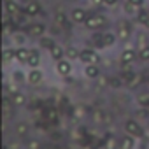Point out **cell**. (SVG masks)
Wrapping results in <instances>:
<instances>
[{"mask_svg": "<svg viewBox=\"0 0 149 149\" xmlns=\"http://www.w3.org/2000/svg\"><path fill=\"white\" fill-rule=\"evenodd\" d=\"M137 44H139V49L144 47V46H149V37H147L144 32L139 33V35H137Z\"/></svg>", "mask_w": 149, "mask_h": 149, "instance_id": "obj_29", "label": "cell"}, {"mask_svg": "<svg viewBox=\"0 0 149 149\" xmlns=\"http://www.w3.org/2000/svg\"><path fill=\"white\" fill-rule=\"evenodd\" d=\"M56 72L60 74V76H63V77H68L72 74V61L67 60V58L56 61Z\"/></svg>", "mask_w": 149, "mask_h": 149, "instance_id": "obj_8", "label": "cell"}, {"mask_svg": "<svg viewBox=\"0 0 149 149\" xmlns=\"http://www.w3.org/2000/svg\"><path fill=\"white\" fill-rule=\"evenodd\" d=\"M98 86H100V88H105V86H109V77H104V76H100V77H98Z\"/></svg>", "mask_w": 149, "mask_h": 149, "instance_id": "obj_35", "label": "cell"}, {"mask_svg": "<svg viewBox=\"0 0 149 149\" xmlns=\"http://www.w3.org/2000/svg\"><path fill=\"white\" fill-rule=\"evenodd\" d=\"M125 130H126L130 135H139V137L144 133V132H142V126H140L135 119H128V121L125 123Z\"/></svg>", "mask_w": 149, "mask_h": 149, "instance_id": "obj_14", "label": "cell"}, {"mask_svg": "<svg viewBox=\"0 0 149 149\" xmlns=\"http://www.w3.org/2000/svg\"><path fill=\"white\" fill-rule=\"evenodd\" d=\"M146 83H147V84H149V70H147V72H146Z\"/></svg>", "mask_w": 149, "mask_h": 149, "instance_id": "obj_41", "label": "cell"}, {"mask_svg": "<svg viewBox=\"0 0 149 149\" xmlns=\"http://www.w3.org/2000/svg\"><path fill=\"white\" fill-rule=\"evenodd\" d=\"M25 14L28 18H35V16H40L42 14V4L39 0H32L30 4L25 6Z\"/></svg>", "mask_w": 149, "mask_h": 149, "instance_id": "obj_7", "label": "cell"}, {"mask_svg": "<svg viewBox=\"0 0 149 149\" xmlns=\"http://www.w3.org/2000/svg\"><path fill=\"white\" fill-rule=\"evenodd\" d=\"M46 32H47V26H46L44 23L35 21V23H30V25H28V35H30V37L40 39L42 35H46Z\"/></svg>", "mask_w": 149, "mask_h": 149, "instance_id": "obj_5", "label": "cell"}, {"mask_svg": "<svg viewBox=\"0 0 149 149\" xmlns=\"http://www.w3.org/2000/svg\"><path fill=\"white\" fill-rule=\"evenodd\" d=\"M84 26H86V30H90V32H97V30L107 26V18H105L104 14H91V13H90V16H88V19H86Z\"/></svg>", "mask_w": 149, "mask_h": 149, "instance_id": "obj_1", "label": "cell"}, {"mask_svg": "<svg viewBox=\"0 0 149 149\" xmlns=\"http://www.w3.org/2000/svg\"><path fill=\"white\" fill-rule=\"evenodd\" d=\"M133 147V140L130 137H125L121 142H119V149H132Z\"/></svg>", "mask_w": 149, "mask_h": 149, "instance_id": "obj_32", "label": "cell"}, {"mask_svg": "<svg viewBox=\"0 0 149 149\" xmlns=\"http://www.w3.org/2000/svg\"><path fill=\"white\" fill-rule=\"evenodd\" d=\"M13 58H16V49L14 47H4V61L7 63V61H11Z\"/></svg>", "mask_w": 149, "mask_h": 149, "instance_id": "obj_27", "label": "cell"}, {"mask_svg": "<svg viewBox=\"0 0 149 149\" xmlns=\"http://www.w3.org/2000/svg\"><path fill=\"white\" fill-rule=\"evenodd\" d=\"M14 130H16V133H18L19 137H26L28 132H30V126H28V123H18Z\"/></svg>", "mask_w": 149, "mask_h": 149, "instance_id": "obj_25", "label": "cell"}, {"mask_svg": "<svg viewBox=\"0 0 149 149\" xmlns=\"http://www.w3.org/2000/svg\"><path fill=\"white\" fill-rule=\"evenodd\" d=\"M135 21L140 25V28L149 30V11H147V7H142L139 11V14L135 16Z\"/></svg>", "mask_w": 149, "mask_h": 149, "instance_id": "obj_13", "label": "cell"}, {"mask_svg": "<svg viewBox=\"0 0 149 149\" xmlns=\"http://www.w3.org/2000/svg\"><path fill=\"white\" fill-rule=\"evenodd\" d=\"M125 84V81H123V77H109V86L111 88H114V90H119L121 86Z\"/></svg>", "mask_w": 149, "mask_h": 149, "instance_id": "obj_28", "label": "cell"}, {"mask_svg": "<svg viewBox=\"0 0 149 149\" xmlns=\"http://www.w3.org/2000/svg\"><path fill=\"white\" fill-rule=\"evenodd\" d=\"M4 11L9 16L16 18V16H19V14L25 13V7H21L19 2H16V0H4Z\"/></svg>", "mask_w": 149, "mask_h": 149, "instance_id": "obj_4", "label": "cell"}, {"mask_svg": "<svg viewBox=\"0 0 149 149\" xmlns=\"http://www.w3.org/2000/svg\"><path fill=\"white\" fill-rule=\"evenodd\" d=\"M11 39H13V42L19 47V46H25L26 42H28V35L26 33H23V32H13L11 33Z\"/></svg>", "mask_w": 149, "mask_h": 149, "instance_id": "obj_20", "label": "cell"}, {"mask_svg": "<svg viewBox=\"0 0 149 149\" xmlns=\"http://www.w3.org/2000/svg\"><path fill=\"white\" fill-rule=\"evenodd\" d=\"M70 21H72V19H70V14H68V13H65V11H61V9L54 11V14H53V23H54V25L61 26L63 30H68Z\"/></svg>", "mask_w": 149, "mask_h": 149, "instance_id": "obj_3", "label": "cell"}, {"mask_svg": "<svg viewBox=\"0 0 149 149\" xmlns=\"http://www.w3.org/2000/svg\"><path fill=\"white\" fill-rule=\"evenodd\" d=\"M11 100H13V104H14L16 107H19V105H25V104H26V97H25L23 93H19V91L13 93V95H11Z\"/></svg>", "mask_w": 149, "mask_h": 149, "instance_id": "obj_24", "label": "cell"}, {"mask_svg": "<svg viewBox=\"0 0 149 149\" xmlns=\"http://www.w3.org/2000/svg\"><path fill=\"white\" fill-rule=\"evenodd\" d=\"M79 56H81V51H79L76 46H68V47L65 49V58H67V60H70V61L79 60Z\"/></svg>", "mask_w": 149, "mask_h": 149, "instance_id": "obj_21", "label": "cell"}, {"mask_svg": "<svg viewBox=\"0 0 149 149\" xmlns=\"http://www.w3.org/2000/svg\"><path fill=\"white\" fill-rule=\"evenodd\" d=\"M84 76L90 79H98L102 76V72L97 63H90V65H84Z\"/></svg>", "mask_w": 149, "mask_h": 149, "instance_id": "obj_15", "label": "cell"}, {"mask_svg": "<svg viewBox=\"0 0 149 149\" xmlns=\"http://www.w3.org/2000/svg\"><path fill=\"white\" fill-rule=\"evenodd\" d=\"M49 56H51L54 61H60V60L65 58V49H63L60 44H54V46L49 49Z\"/></svg>", "mask_w": 149, "mask_h": 149, "instance_id": "obj_18", "label": "cell"}, {"mask_svg": "<svg viewBox=\"0 0 149 149\" xmlns=\"http://www.w3.org/2000/svg\"><path fill=\"white\" fill-rule=\"evenodd\" d=\"M46 119L51 121V123H56L58 121V111L56 109H47L46 111Z\"/></svg>", "mask_w": 149, "mask_h": 149, "instance_id": "obj_30", "label": "cell"}, {"mask_svg": "<svg viewBox=\"0 0 149 149\" xmlns=\"http://www.w3.org/2000/svg\"><path fill=\"white\" fill-rule=\"evenodd\" d=\"M86 112H84V109L83 107H76V109H74V118H76V119H79V118H83Z\"/></svg>", "mask_w": 149, "mask_h": 149, "instance_id": "obj_33", "label": "cell"}, {"mask_svg": "<svg viewBox=\"0 0 149 149\" xmlns=\"http://www.w3.org/2000/svg\"><path fill=\"white\" fill-rule=\"evenodd\" d=\"M39 65H40V54H39L37 49H32V54H30V58H28V67L37 68Z\"/></svg>", "mask_w": 149, "mask_h": 149, "instance_id": "obj_23", "label": "cell"}, {"mask_svg": "<svg viewBox=\"0 0 149 149\" xmlns=\"http://www.w3.org/2000/svg\"><path fill=\"white\" fill-rule=\"evenodd\" d=\"M116 33L121 40H126L132 33V25L130 23H125V21H119L118 23V28H116Z\"/></svg>", "mask_w": 149, "mask_h": 149, "instance_id": "obj_12", "label": "cell"}, {"mask_svg": "<svg viewBox=\"0 0 149 149\" xmlns=\"http://www.w3.org/2000/svg\"><path fill=\"white\" fill-rule=\"evenodd\" d=\"M30 54H32V49H26L25 46L16 47V60H18V61H21V63H28Z\"/></svg>", "mask_w": 149, "mask_h": 149, "instance_id": "obj_17", "label": "cell"}, {"mask_svg": "<svg viewBox=\"0 0 149 149\" xmlns=\"http://www.w3.org/2000/svg\"><path fill=\"white\" fill-rule=\"evenodd\" d=\"M137 104L140 107H149V91H144L137 97Z\"/></svg>", "mask_w": 149, "mask_h": 149, "instance_id": "obj_26", "label": "cell"}, {"mask_svg": "<svg viewBox=\"0 0 149 149\" xmlns=\"http://www.w3.org/2000/svg\"><path fill=\"white\" fill-rule=\"evenodd\" d=\"M26 81H28L32 86H39V84H42V81H44V74H42V70L32 68V70L28 72V76H26Z\"/></svg>", "mask_w": 149, "mask_h": 149, "instance_id": "obj_9", "label": "cell"}, {"mask_svg": "<svg viewBox=\"0 0 149 149\" xmlns=\"http://www.w3.org/2000/svg\"><path fill=\"white\" fill-rule=\"evenodd\" d=\"M19 2H23V4L26 6V4H30V2H32V0H19Z\"/></svg>", "mask_w": 149, "mask_h": 149, "instance_id": "obj_42", "label": "cell"}, {"mask_svg": "<svg viewBox=\"0 0 149 149\" xmlns=\"http://www.w3.org/2000/svg\"><path fill=\"white\" fill-rule=\"evenodd\" d=\"M79 60H81L84 65H90V63H97V65H98L100 56H98V53H97V51H93V49H83V51H81Z\"/></svg>", "mask_w": 149, "mask_h": 149, "instance_id": "obj_6", "label": "cell"}, {"mask_svg": "<svg viewBox=\"0 0 149 149\" xmlns=\"http://www.w3.org/2000/svg\"><path fill=\"white\" fill-rule=\"evenodd\" d=\"M118 33L116 32H104V46L105 47H112L118 44Z\"/></svg>", "mask_w": 149, "mask_h": 149, "instance_id": "obj_19", "label": "cell"}, {"mask_svg": "<svg viewBox=\"0 0 149 149\" xmlns=\"http://www.w3.org/2000/svg\"><path fill=\"white\" fill-rule=\"evenodd\" d=\"M130 2H132L133 6H137V7H140V9L147 6V2H146V0H130Z\"/></svg>", "mask_w": 149, "mask_h": 149, "instance_id": "obj_38", "label": "cell"}, {"mask_svg": "<svg viewBox=\"0 0 149 149\" xmlns=\"http://www.w3.org/2000/svg\"><path fill=\"white\" fill-rule=\"evenodd\" d=\"M28 149H40V144L37 140H30L28 142Z\"/></svg>", "mask_w": 149, "mask_h": 149, "instance_id": "obj_39", "label": "cell"}, {"mask_svg": "<svg viewBox=\"0 0 149 149\" xmlns=\"http://www.w3.org/2000/svg\"><path fill=\"white\" fill-rule=\"evenodd\" d=\"M146 7H147V11H149V4H147V6H146Z\"/></svg>", "mask_w": 149, "mask_h": 149, "instance_id": "obj_43", "label": "cell"}, {"mask_svg": "<svg viewBox=\"0 0 149 149\" xmlns=\"http://www.w3.org/2000/svg\"><path fill=\"white\" fill-rule=\"evenodd\" d=\"M93 6H104V0H90Z\"/></svg>", "mask_w": 149, "mask_h": 149, "instance_id": "obj_40", "label": "cell"}, {"mask_svg": "<svg viewBox=\"0 0 149 149\" xmlns=\"http://www.w3.org/2000/svg\"><path fill=\"white\" fill-rule=\"evenodd\" d=\"M119 4V0H104V6L105 7H116Z\"/></svg>", "mask_w": 149, "mask_h": 149, "instance_id": "obj_37", "label": "cell"}, {"mask_svg": "<svg viewBox=\"0 0 149 149\" xmlns=\"http://www.w3.org/2000/svg\"><path fill=\"white\" fill-rule=\"evenodd\" d=\"M121 9H123V13H125L128 18H133V19H135V16H137L139 11H140V7L133 6L130 0H123V2H121Z\"/></svg>", "mask_w": 149, "mask_h": 149, "instance_id": "obj_11", "label": "cell"}, {"mask_svg": "<svg viewBox=\"0 0 149 149\" xmlns=\"http://www.w3.org/2000/svg\"><path fill=\"white\" fill-rule=\"evenodd\" d=\"M105 146H107V149H116V147H118V140H116V139H109Z\"/></svg>", "mask_w": 149, "mask_h": 149, "instance_id": "obj_36", "label": "cell"}, {"mask_svg": "<svg viewBox=\"0 0 149 149\" xmlns=\"http://www.w3.org/2000/svg\"><path fill=\"white\" fill-rule=\"evenodd\" d=\"M123 81L126 83V86H128V88H135V86H139V84H140L142 76H140V74H137V72L123 74Z\"/></svg>", "mask_w": 149, "mask_h": 149, "instance_id": "obj_10", "label": "cell"}, {"mask_svg": "<svg viewBox=\"0 0 149 149\" xmlns=\"http://www.w3.org/2000/svg\"><path fill=\"white\" fill-rule=\"evenodd\" d=\"M68 14H70V19L76 25H84L86 19H88V16H90V13L84 7H72Z\"/></svg>", "mask_w": 149, "mask_h": 149, "instance_id": "obj_2", "label": "cell"}, {"mask_svg": "<svg viewBox=\"0 0 149 149\" xmlns=\"http://www.w3.org/2000/svg\"><path fill=\"white\" fill-rule=\"evenodd\" d=\"M137 58H139V53L132 47H128L121 53V63H133Z\"/></svg>", "mask_w": 149, "mask_h": 149, "instance_id": "obj_16", "label": "cell"}, {"mask_svg": "<svg viewBox=\"0 0 149 149\" xmlns=\"http://www.w3.org/2000/svg\"><path fill=\"white\" fill-rule=\"evenodd\" d=\"M56 42H54V39L53 37H49V35H42L40 39H39V47H42V49H51L53 46H54Z\"/></svg>", "mask_w": 149, "mask_h": 149, "instance_id": "obj_22", "label": "cell"}, {"mask_svg": "<svg viewBox=\"0 0 149 149\" xmlns=\"http://www.w3.org/2000/svg\"><path fill=\"white\" fill-rule=\"evenodd\" d=\"M139 58L142 61H149V46H144L139 49Z\"/></svg>", "mask_w": 149, "mask_h": 149, "instance_id": "obj_31", "label": "cell"}, {"mask_svg": "<svg viewBox=\"0 0 149 149\" xmlns=\"http://www.w3.org/2000/svg\"><path fill=\"white\" fill-rule=\"evenodd\" d=\"M121 72H123V74H130V72H133L132 63H121Z\"/></svg>", "mask_w": 149, "mask_h": 149, "instance_id": "obj_34", "label": "cell"}]
</instances>
